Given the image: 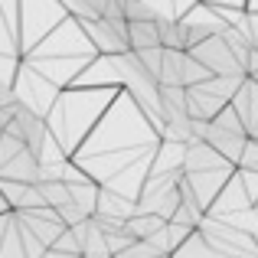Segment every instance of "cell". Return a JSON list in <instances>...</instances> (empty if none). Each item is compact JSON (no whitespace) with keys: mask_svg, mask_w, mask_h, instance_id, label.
Instances as JSON below:
<instances>
[{"mask_svg":"<svg viewBox=\"0 0 258 258\" xmlns=\"http://www.w3.org/2000/svg\"><path fill=\"white\" fill-rule=\"evenodd\" d=\"M189 52H193V56L200 59L213 76H248V72L242 69V62L235 59V52L229 49V43L219 36V33H213V36L193 43V46H189Z\"/></svg>","mask_w":258,"mask_h":258,"instance_id":"obj_1","label":"cell"},{"mask_svg":"<svg viewBox=\"0 0 258 258\" xmlns=\"http://www.w3.org/2000/svg\"><path fill=\"white\" fill-rule=\"evenodd\" d=\"M203 141H209V144H213L216 151H219L222 157L229 160V164H239V157H242V147H245L248 134L226 131V127H219V124H213V121H209V127H206V138H203Z\"/></svg>","mask_w":258,"mask_h":258,"instance_id":"obj_2","label":"cell"},{"mask_svg":"<svg viewBox=\"0 0 258 258\" xmlns=\"http://www.w3.org/2000/svg\"><path fill=\"white\" fill-rule=\"evenodd\" d=\"M127 46H131V49H147V46H160L157 20H127Z\"/></svg>","mask_w":258,"mask_h":258,"instance_id":"obj_3","label":"cell"},{"mask_svg":"<svg viewBox=\"0 0 258 258\" xmlns=\"http://www.w3.org/2000/svg\"><path fill=\"white\" fill-rule=\"evenodd\" d=\"M209 76H213V72H209L193 52H189V49L183 52V69H180V82L183 85H200V82H206Z\"/></svg>","mask_w":258,"mask_h":258,"instance_id":"obj_4","label":"cell"},{"mask_svg":"<svg viewBox=\"0 0 258 258\" xmlns=\"http://www.w3.org/2000/svg\"><path fill=\"white\" fill-rule=\"evenodd\" d=\"M134 56L141 59V66H144V69L151 72L154 79L160 76V62H164V46H147V49H134Z\"/></svg>","mask_w":258,"mask_h":258,"instance_id":"obj_5","label":"cell"},{"mask_svg":"<svg viewBox=\"0 0 258 258\" xmlns=\"http://www.w3.org/2000/svg\"><path fill=\"white\" fill-rule=\"evenodd\" d=\"M235 167H242V170H258V138H248L245 141L242 157H239V164H235Z\"/></svg>","mask_w":258,"mask_h":258,"instance_id":"obj_6","label":"cell"}]
</instances>
